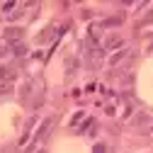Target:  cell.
Returning <instances> with one entry per match:
<instances>
[{"instance_id": "6da1fadb", "label": "cell", "mask_w": 153, "mask_h": 153, "mask_svg": "<svg viewBox=\"0 0 153 153\" xmlns=\"http://www.w3.org/2000/svg\"><path fill=\"white\" fill-rule=\"evenodd\" d=\"M22 34H25V29H20V27H7V29H5V42H10V44L15 46V44H20Z\"/></svg>"}, {"instance_id": "7a4b0ae2", "label": "cell", "mask_w": 153, "mask_h": 153, "mask_svg": "<svg viewBox=\"0 0 153 153\" xmlns=\"http://www.w3.org/2000/svg\"><path fill=\"white\" fill-rule=\"evenodd\" d=\"M119 46H122V36H107L105 49H119Z\"/></svg>"}, {"instance_id": "3957f363", "label": "cell", "mask_w": 153, "mask_h": 153, "mask_svg": "<svg viewBox=\"0 0 153 153\" xmlns=\"http://www.w3.org/2000/svg\"><path fill=\"white\" fill-rule=\"evenodd\" d=\"M53 126V119H46L44 124H42V129H39V134H36V141H39V139H44L46 136V134H49V129Z\"/></svg>"}, {"instance_id": "277c9868", "label": "cell", "mask_w": 153, "mask_h": 153, "mask_svg": "<svg viewBox=\"0 0 153 153\" xmlns=\"http://www.w3.org/2000/svg\"><path fill=\"white\" fill-rule=\"evenodd\" d=\"M124 59H126V51H117V53H114L112 59H109V63H112V66H117V63H119V61H124Z\"/></svg>"}, {"instance_id": "5b68a950", "label": "cell", "mask_w": 153, "mask_h": 153, "mask_svg": "<svg viewBox=\"0 0 153 153\" xmlns=\"http://www.w3.org/2000/svg\"><path fill=\"white\" fill-rule=\"evenodd\" d=\"M122 20L124 17H109V20L102 22V27H117V25H122Z\"/></svg>"}, {"instance_id": "8992f818", "label": "cell", "mask_w": 153, "mask_h": 153, "mask_svg": "<svg viewBox=\"0 0 153 153\" xmlns=\"http://www.w3.org/2000/svg\"><path fill=\"white\" fill-rule=\"evenodd\" d=\"M5 78L12 80V78H15V73H12L10 68H3V66H0V80H5Z\"/></svg>"}, {"instance_id": "52a82bcc", "label": "cell", "mask_w": 153, "mask_h": 153, "mask_svg": "<svg viewBox=\"0 0 153 153\" xmlns=\"http://www.w3.org/2000/svg\"><path fill=\"white\" fill-rule=\"evenodd\" d=\"M12 51H15V56H25V53H27V46H25V44H15Z\"/></svg>"}, {"instance_id": "ba28073f", "label": "cell", "mask_w": 153, "mask_h": 153, "mask_svg": "<svg viewBox=\"0 0 153 153\" xmlns=\"http://www.w3.org/2000/svg\"><path fill=\"white\" fill-rule=\"evenodd\" d=\"M92 153H107V146L105 143H97V146L92 148Z\"/></svg>"}, {"instance_id": "9c48e42d", "label": "cell", "mask_w": 153, "mask_h": 153, "mask_svg": "<svg viewBox=\"0 0 153 153\" xmlns=\"http://www.w3.org/2000/svg\"><path fill=\"white\" fill-rule=\"evenodd\" d=\"M7 17H10V20H17V17H22V10H15V12L7 15Z\"/></svg>"}, {"instance_id": "30bf717a", "label": "cell", "mask_w": 153, "mask_h": 153, "mask_svg": "<svg viewBox=\"0 0 153 153\" xmlns=\"http://www.w3.org/2000/svg\"><path fill=\"white\" fill-rule=\"evenodd\" d=\"M10 90H12V88H10V85H0V95H7V92H10Z\"/></svg>"}, {"instance_id": "8fae6325", "label": "cell", "mask_w": 153, "mask_h": 153, "mask_svg": "<svg viewBox=\"0 0 153 153\" xmlns=\"http://www.w3.org/2000/svg\"><path fill=\"white\" fill-rule=\"evenodd\" d=\"M0 56H3V51H0Z\"/></svg>"}]
</instances>
